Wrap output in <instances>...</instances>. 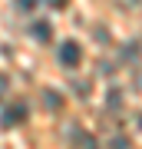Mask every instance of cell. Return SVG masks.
Returning a JSON list of instances; mask_svg holds the SVG:
<instances>
[{
    "instance_id": "ba28073f",
    "label": "cell",
    "mask_w": 142,
    "mask_h": 149,
    "mask_svg": "<svg viewBox=\"0 0 142 149\" xmlns=\"http://www.w3.org/2000/svg\"><path fill=\"white\" fill-rule=\"evenodd\" d=\"M7 86H10V80H7V76H3V73H0V96H3V93H7Z\"/></svg>"
},
{
    "instance_id": "8992f818",
    "label": "cell",
    "mask_w": 142,
    "mask_h": 149,
    "mask_svg": "<svg viewBox=\"0 0 142 149\" xmlns=\"http://www.w3.org/2000/svg\"><path fill=\"white\" fill-rule=\"evenodd\" d=\"M46 103H50V109H56V106H60V100H56V93H46Z\"/></svg>"
},
{
    "instance_id": "6da1fadb",
    "label": "cell",
    "mask_w": 142,
    "mask_h": 149,
    "mask_svg": "<svg viewBox=\"0 0 142 149\" xmlns=\"http://www.w3.org/2000/svg\"><path fill=\"white\" fill-rule=\"evenodd\" d=\"M60 63H63L66 70H76L79 63H83V47H79L76 40H66V43H60Z\"/></svg>"
},
{
    "instance_id": "5b68a950",
    "label": "cell",
    "mask_w": 142,
    "mask_h": 149,
    "mask_svg": "<svg viewBox=\"0 0 142 149\" xmlns=\"http://www.w3.org/2000/svg\"><path fill=\"white\" fill-rule=\"evenodd\" d=\"M46 3L53 7V10H66V7H69V0H46Z\"/></svg>"
},
{
    "instance_id": "52a82bcc",
    "label": "cell",
    "mask_w": 142,
    "mask_h": 149,
    "mask_svg": "<svg viewBox=\"0 0 142 149\" xmlns=\"http://www.w3.org/2000/svg\"><path fill=\"white\" fill-rule=\"evenodd\" d=\"M83 149H96V139L93 136H83Z\"/></svg>"
},
{
    "instance_id": "7a4b0ae2",
    "label": "cell",
    "mask_w": 142,
    "mask_h": 149,
    "mask_svg": "<svg viewBox=\"0 0 142 149\" xmlns=\"http://www.w3.org/2000/svg\"><path fill=\"white\" fill-rule=\"evenodd\" d=\"M30 37L37 40V43H50L53 40V23L50 20H33L30 23Z\"/></svg>"
},
{
    "instance_id": "277c9868",
    "label": "cell",
    "mask_w": 142,
    "mask_h": 149,
    "mask_svg": "<svg viewBox=\"0 0 142 149\" xmlns=\"http://www.w3.org/2000/svg\"><path fill=\"white\" fill-rule=\"evenodd\" d=\"M37 3H40V0H17V7H20V10H33Z\"/></svg>"
},
{
    "instance_id": "9c48e42d",
    "label": "cell",
    "mask_w": 142,
    "mask_h": 149,
    "mask_svg": "<svg viewBox=\"0 0 142 149\" xmlns=\"http://www.w3.org/2000/svg\"><path fill=\"white\" fill-rule=\"evenodd\" d=\"M112 149H129V143H126V139H116V143H112Z\"/></svg>"
},
{
    "instance_id": "3957f363",
    "label": "cell",
    "mask_w": 142,
    "mask_h": 149,
    "mask_svg": "<svg viewBox=\"0 0 142 149\" xmlns=\"http://www.w3.org/2000/svg\"><path fill=\"white\" fill-rule=\"evenodd\" d=\"M26 119V106L20 103V106H10V109H3V116H0V123L3 126H17V123H23Z\"/></svg>"
},
{
    "instance_id": "30bf717a",
    "label": "cell",
    "mask_w": 142,
    "mask_h": 149,
    "mask_svg": "<svg viewBox=\"0 0 142 149\" xmlns=\"http://www.w3.org/2000/svg\"><path fill=\"white\" fill-rule=\"evenodd\" d=\"M139 133H142V113H139Z\"/></svg>"
}]
</instances>
